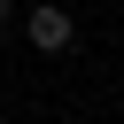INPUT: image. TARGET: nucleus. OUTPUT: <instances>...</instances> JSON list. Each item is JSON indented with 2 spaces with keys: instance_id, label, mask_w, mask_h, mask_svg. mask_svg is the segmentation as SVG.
I'll return each mask as SVG.
<instances>
[{
  "instance_id": "f257e3e1",
  "label": "nucleus",
  "mask_w": 124,
  "mask_h": 124,
  "mask_svg": "<svg viewBox=\"0 0 124 124\" xmlns=\"http://www.w3.org/2000/svg\"><path fill=\"white\" fill-rule=\"evenodd\" d=\"M23 39H31L39 54H70V46H78V16L46 0V8H31V16H23Z\"/></svg>"
},
{
  "instance_id": "f03ea898",
  "label": "nucleus",
  "mask_w": 124,
  "mask_h": 124,
  "mask_svg": "<svg viewBox=\"0 0 124 124\" xmlns=\"http://www.w3.org/2000/svg\"><path fill=\"white\" fill-rule=\"evenodd\" d=\"M8 16H16V0H0V23H8Z\"/></svg>"
}]
</instances>
